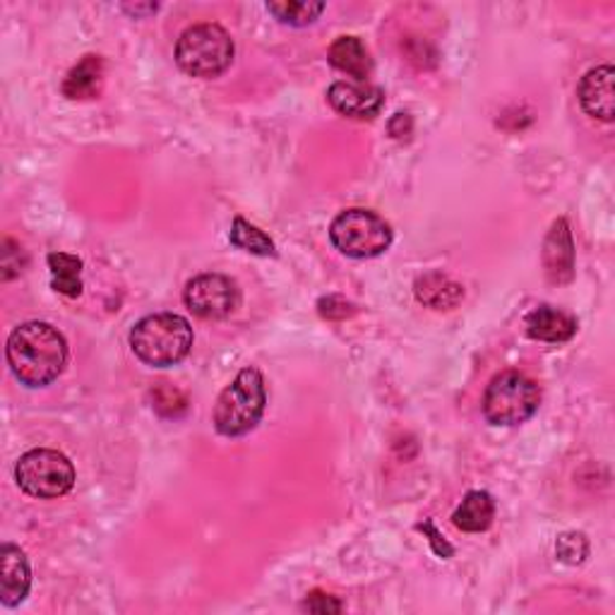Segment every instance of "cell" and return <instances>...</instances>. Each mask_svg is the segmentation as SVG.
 Segmentation results:
<instances>
[{
    "label": "cell",
    "instance_id": "cell-5",
    "mask_svg": "<svg viewBox=\"0 0 615 615\" xmlns=\"http://www.w3.org/2000/svg\"><path fill=\"white\" fill-rule=\"evenodd\" d=\"M541 404L539 385L524 373L505 371L495 375L484 394V416L493 426H519L529 421Z\"/></svg>",
    "mask_w": 615,
    "mask_h": 615
},
{
    "label": "cell",
    "instance_id": "cell-8",
    "mask_svg": "<svg viewBox=\"0 0 615 615\" xmlns=\"http://www.w3.org/2000/svg\"><path fill=\"white\" fill-rule=\"evenodd\" d=\"M184 301L188 311L202 321H224L241 305V291H238L234 279L210 272V275H200L188 281Z\"/></svg>",
    "mask_w": 615,
    "mask_h": 615
},
{
    "label": "cell",
    "instance_id": "cell-26",
    "mask_svg": "<svg viewBox=\"0 0 615 615\" xmlns=\"http://www.w3.org/2000/svg\"><path fill=\"white\" fill-rule=\"evenodd\" d=\"M125 10H130V13H154L156 10V5H135V8H130V5H125Z\"/></svg>",
    "mask_w": 615,
    "mask_h": 615
},
{
    "label": "cell",
    "instance_id": "cell-12",
    "mask_svg": "<svg viewBox=\"0 0 615 615\" xmlns=\"http://www.w3.org/2000/svg\"><path fill=\"white\" fill-rule=\"evenodd\" d=\"M32 587V569L27 555L17 545L3 543L0 549V603L8 608L20 606Z\"/></svg>",
    "mask_w": 615,
    "mask_h": 615
},
{
    "label": "cell",
    "instance_id": "cell-7",
    "mask_svg": "<svg viewBox=\"0 0 615 615\" xmlns=\"http://www.w3.org/2000/svg\"><path fill=\"white\" fill-rule=\"evenodd\" d=\"M15 481L32 498L53 500L73 491L75 466L59 450H29L15 466Z\"/></svg>",
    "mask_w": 615,
    "mask_h": 615
},
{
    "label": "cell",
    "instance_id": "cell-15",
    "mask_svg": "<svg viewBox=\"0 0 615 615\" xmlns=\"http://www.w3.org/2000/svg\"><path fill=\"white\" fill-rule=\"evenodd\" d=\"M104 85V61L99 55H85L63 79V95L67 99H95Z\"/></svg>",
    "mask_w": 615,
    "mask_h": 615
},
{
    "label": "cell",
    "instance_id": "cell-17",
    "mask_svg": "<svg viewBox=\"0 0 615 615\" xmlns=\"http://www.w3.org/2000/svg\"><path fill=\"white\" fill-rule=\"evenodd\" d=\"M416 299L432 311H452L464 299V289L440 272H428L416 281Z\"/></svg>",
    "mask_w": 615,
    "mask_h": 615
},
{
    "label": "cell",
    "instance_id": "cell-25",
    "mask_svg": "<svg viewBox=\"0 0 615 615\" xmlns=\"http://www.w3.org/2000/svg\"><path fill=\"white\" fill-rule=\"evenodd\" d=\"M412 130H414V123L409 113H397V116L390 121V135L394 140H409L412 138Z\"/></svg>",
    "mask_w": 615,
    "mask_h": 615
},
{
    "label": "cell",
    "instance_id": "cell-22",
    "mask_svg": "<svg viewBox=\"0 0 615 615\" xmlns=\"http://www.w3.org/2000/svg\"><path fill=\"white\" fill-rule=\"evenodd\" d=\"M416 529L426 534L428 541H430V549H432V553H436L438 557H442V561H448V557H452L454 549H452V545H450L445 539H442V534L436 529V524H432L430 519L416 524Z\"/></svg>",
    "mask_w": 615,
    "mask_h": 615
},
{
    "label": "cell",
    "instance_id": "cell-2",
    "mask_svg": "<svg viewBox=\"0 0 615 615\" xmlns=\"http://www.w3.org/2000/svg\"><path fill=\"white\" fill-rule=\"evenodd\" d=\"M192 327L176 313L147 315L130 329V347L142 363L152 368H168L184 361L192 349Z\"/></svg>",
    "mask_w": 615,
    "mask_h": 615
},
{
    "label": "cell",
    "instance_id": "cell-10",
    "mask_svg": "<svg viewBox=\"0 0 615 615\" xmlns=\"http://www.w3.org/2000/svg\"><path fill=\"white\" fill-rule=\"evenodd\" d=\"M543 269L551 284H569L575 277V241L567 219L553 222L543 241Z\"/></svg>",
    "mask_w": 615,
    "mask_h": 615
},
{
    "label": "cell",
    "instance_id": "cell-6",
    "mask_svg": "<svg viewBox=\"0 0 615 615\" xmlns=\"http://www.w3.org/2000/svg\"><path fill=\"white\" fill-rule=\"evenodd\" d=\"M329 241L347 258H378L392 246V226L380 214L354 208L341 212L329 226Z\"/></svg>",
    "mask_w": 615,
    "mask_h": 615
},
{
    "label": "cell",
    "instance_id": "cell-18",
    "mask_svg": "<svg viewBox=\"0 0 615 615\" xmlns=\"http://www.w3.org/2000/svg\"><path fill=\"white\" fill-rule=\"evenodd\" d=\"M47 260L51 269V287L67 299L83 296V260L71 253H49Z\"/></svg>",
    "mask_w": 615,
    "mask_h": 615
},
{
    "label": "cell",
    "instance_id": "cell-24",
    "mask_svg": "<svg viewBox=\"0 0 615 615\" xmlns=\"http://www.w3.org/2000/svg\"><path fill=\"white\" fill-rule=\"evenodd\" d=\"M303 608L311 613H339L341 603L335 597L323 594V591H313V594L303 601Z\"/></svg>",
    "mask_w": 615,
    "mask_h": 615
},
{
    "label": "cell",
    "instance_id": "cell-14",
    "mask_svg": "<svg viewBox=\"0 0 615 615\" xmlns=\"http://www.w3.org/2000/svg\"><path fill=\"white\" fill-rule=\"evenodd\" d=\"M327 61L337 71L356 77V83H366L373 73V59L359 37H339L327 51Z\"/></svg>",
    "mask_w": 615,
    "mask_h": 615
},
{
    "label": "cell",
    "instance_id": "cell-21",
    "mask_svg": "<svg viewBox=\"0 0 615 615\" xmlns=\"http://www.w3.org/2000/svg\"><path fill=\"white\" fill-rule=\"evenodd\" d=\"M555 555L565 565H582L589 555V541L582 531H565L557 537Z\"/></svg>",
    "mask_w": 615,
    "mask_h": 615
},
{
    "label": "cell",
    "instance_id": "cell-4",
    "mask_svg": "<svg viewBox=\"0 0 615 615\" xmlns=\"http://www.w3.org/2000/svg\"><path fill=\"white\" fill-rule=\"evenodd\" d=\"M234 39L222 25L200 22L188 27L176 43V63L192 77L212 79L229 71L234 63Z\"/></svg>",
    "mask_w": 615,
    "mask_h": 615
},
{
    "label": "cell",
    "instance_id": "cell-11",
    "mask_svg": "<svg viewBox=\"0 0 615 615\" xmlns=\"http://www.w3.org/2000/svg\"><path fill=\"white\" fill-rule=\"evenodd\" d=\"M615 71L613 65H599L589 71L579 83V104L591 118L601 123H611L615 118Z\"/></svg>",
    "mask_w": 615,
    "mask_h": 615
},
{
    "label": "cell",
    "instance_id": "cell-20",
    "mask_svg": "<svg viewBox=\"0 0 615 615\" xmlns=\"http://www.w3.org/2000/svg\"><path fill=\"white\" fill-rule=\"evenodd\" d=\"M267 10L284 25L308 27L325 13V3L313 0H281V3H267Z\"/></svg>",
    "mask_w": 615,
    "mask_h": 615
},
{
    "label": "cell",
    "instance_id": "cell-19",
    "mask_svg": "<svg viewBox=\"0 0 615 615\" xmlns=\"http://www.w3.org/2000/svg\"><path fill=\"white\" fill-rule=\"evenodd\" d=\"M229 238H231V246L246 250V253L262 255V258H277L275 241H272L265 231H260L258 226L246 222L243 216H236L234 219Z\"/></svg>",
    "mask_w": 615,
    "mask_h": 615
},
{
    "label": "cell",
    "instance_id": "cell-9",
    "mask_svg": "<svg viewBox=\"0 0 615 615\" xmlns=\"http://www.w3.org/2000/svg\"><path fill=\"white\" fill-rule=\"evenodd\" d=\"M327 101L337 113L354 121H373L385 106V92L368 83H335Z\"/></svg>",
    "mask_w": 615,
    "mask_h": 615
},
{
    "label": "cell",
    "instance_id": "cell-23",
    "mask_svg": "<svg viewBox=\"0 0 615 615\" xmlns=\"http://www.w3.org/2000/svg\"><path fill=\"white\" fill-rule=\"evenodd\" d=\"M317 308H321V315L327 317V321H344V317L356 313L354 305L337 299V296H329V299H323L321 303H317Z\"/></svg>",
    "mask_w": 615,
    "mask_h": 615
},
{
    "label": "cell",
    "instance_id": "cell-3",
    "mask_svg": "<svg viewBox=\"0 0 615 615\" xmlns=\"http://www.w3.org/2000/svg\"><path fill=\"white\" fill-rule=\"evenodd\" d=\"M265 378L258 368H243L214 404V428L224 438H241L253 430L265 414Z\"/></svg>",
    "mask_w": 615,
    "mask_h": 615
},
{
    "label": "cell",
    "instance_id": "cell-16",
    "mask_svg": "<svg viewBox=\"0 0 615 615\" xmlns=\"http://www.w3.org/2000/svg\"><path fill=\"white\" fill-rule=\"evenodd\" d=\"M493 517H495V503L491 493L472 491L464 495L462 505L454 510L452 524L466 534H481L491 527Z\"/></svg>",
    "mask_w": 615,
    "mask_h": 615
},
{
    "label": "cell",
    "instance_id": "cell-13",
    "mask_svg": "<svg viewBox=\"0 0 615 615\" xmlns=\"http://www.w3.org/2000/svg\"><path fill=\"white\" fill-rule=\"evenodd\" d=\"M577 332V321L557 308L541 305L527 317V335L531 339L549 341V344H563Z\"/></svg>",
    "mask_w": 615,
    "mask_h": 615
},
{
    "label": "cell",
    "instance_id": "cell-1",
    "mask_svg": "<svg viewBox=\"0 0 615 615\" xmlns=\"http://www.w3.org/2000/svg\"><path fill=\"white\" fill-rule=\"evenodd\" d=\"M8 366L25 387H47L59 380L67 363V341L49 323L20 325L8 339Z\"/></svg>",
    "mask_w": 615,
    "mask_h": 615
}]
</instances>
